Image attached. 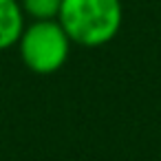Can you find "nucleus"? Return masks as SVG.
<instances>
[{
	"label": "nucleus",
	"instance_id": "3",
	"mask_svg": "<svg viewBox=\"0 0 161 161\" xmlns=\"http://www.w3.org/2000/svg\"><path fill=\"white\" fill-rule=\"evenodd\" d=\"M25 11L20 0H0V51H7L18 44L25 31Z\"/></svg>",
	"mask_w": 161,
	"mask_h": 161
},
{
	"label": "nucleus",
	"instance_id": "4",
	"mask_svg": "<svg viewBox=\"0 0 161 161\" xmlns=\"http://www.w3.org/2000/svg\"><path fill=\"white\" fill-rule=\"evenodd\" d=\"M20 7L31 20H58L62 0H20Z\"/></svg>",
	"mask_w": 161,
	"mask_h": 161
},
{
	"label": "nucleus",
	"instance_id": "2",
	"mask_svg": "<svg viewBox=\"0 0 161 161\" xmlns=\"http://www.w3.org/2000/svg\"><path fill=\"white\" fill-rule=\"evenodd\" d=\"M71 44V38L58 20H33L25 27L16 47L22 64L29 71L51 75L66 64Z\"/></svg>",
	"mask_w": 161,
	"mask_h": 161
},
{
	"label": "nucleus",
	"instance_id": "1",
	"mask_svg": "<svg viewBox=\"0 0 161 161\" xmlns=\"http://www.w3.org/2000/svg\"><path fill=\"white\" fill-rule=\"evenodd\" d=\"M58 22L73 44L97 49L117 38L124 7L121 0H62Z\"/></svg>",
	"mask_w": 161,
	"mask_h": 161
}]
</instances>
